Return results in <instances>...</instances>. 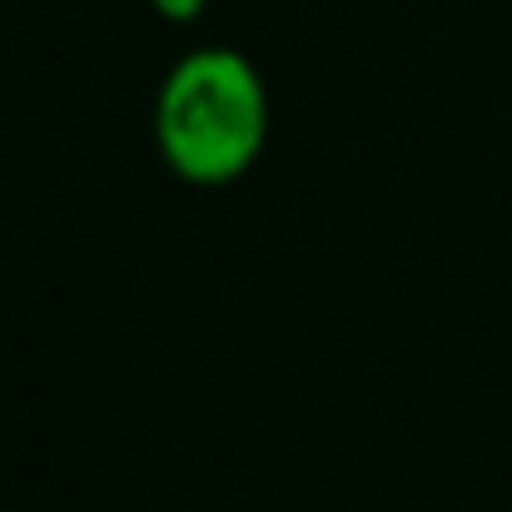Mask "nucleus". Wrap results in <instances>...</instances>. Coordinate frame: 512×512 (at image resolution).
I'll return each instance as SVG.
<instances>
[{
  "label": "nucleus",
  "mask_w": 512,
  "mask_h": 512,
  "mask_svg": "<svg viewBox=\"0 0 512 512\" xmlns=\"http://www.w3.org/2000/svg\"><path fill=\"white\" fill-rule=\"evenodd\" d=\"M150 5H155V15H160V20L189 25V20H199V15H204V5H209V0H150Z\"/></svg>",
  "instance_id": "obj_2"
},
{
  "label": "nucleus",
  "mask_w": 512,
  "mask_h": 512,
  "mask_svg": "<svg viewBox=\"0 0 512 512\" xmlns=\"http://www.w3.org/2000/svg\"><path fill=\"white\" fill-rule=\"evenodd\" d=\"M269 90L229 45L189 50L160 85L155 145L184 184H234L264 155Z\"/></svg>",
  "instance_id": "obj_1"
}]
</instances>
